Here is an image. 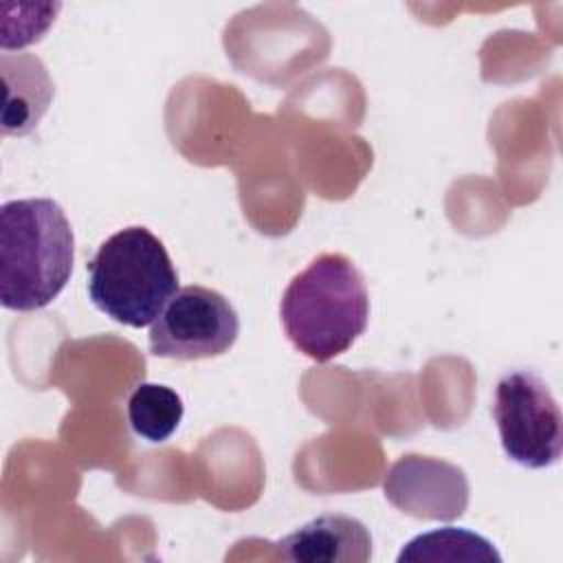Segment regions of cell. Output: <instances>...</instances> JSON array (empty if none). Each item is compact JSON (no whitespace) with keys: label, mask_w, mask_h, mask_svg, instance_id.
<instances>
[{"label":"cell","mask_w":563,"mask_h":563,"mask_svg":"<svg viewBox=\"0 0 563 563\" xmlns=\"http://www.w3.org/2000/svg\"><path fill=\"white\" fill-rule=\"evenodd\" d=\"M0 73L4 84L2 134L24 136L46 114L55 97V84L44 62L33 53H2Z\"/></svg>","instance_id":"ba28073f"},{"label":"cell","mask_w":563,"mask_h":563,"mask_svg":"<svg viewBox=\"0 0 563 563\" xmlns=\"http://www.w3.org/2000/svg\"><path fill=\"white\" fill-rule=\"evenodd\" d=\"M86 271L95 308L130 328L154 323L178 290V273L165 244L145 227L110 235Z\"/></svg>","instance_id":"3957f363"},{"label":"cell","mask_w":563,"mask_h":563,"mask_svg":"<svg viewBox=\"0 0 563 563\" xmlns=\"http://www.w3.org/2000/svg\"><path fill=\"white\" fill-rule=\"evenodd\" d=\"M75 260L73 227L53 198L9 200L0 209V301L31 312L68 284Z\"/></svg>","instance_id":"6da1fadb"},{"label":"cell","mask_w":563,"mask_h":563,"mask_svg":"<svg viewBox=\"0 0 563 563\" xmlns=\"http://www.w3.org/2000/svg\"><path fill=\"white\" fill-rule=\"evenodd\" d=\"M398 563L424 561V563H473V561H501V554L495 550L493 541L486 537L466 530V528H438L431 532H422L407 541L398 552Z\"/></svg>","instance_id":"9c48e42d"},{"label":"cell","mask_w":563,"mask_h":563,"mask_svg":"<svg viewBox=\"0 0 563 563\" xmlns=\"http://www.w3.org/2000/svg\"><path fill=\"white\" fill-rule=\"evenodd\" d=\"M286 561L295 563H367L372 534L363 521L341 512L321 515L275 543Z\"/></svg>","instance_id":"52a82bcc"},{"label":"cell","mask_w":563,"mask_h":563,"mask_svg":"<svg viewBox=\"0 0 563 563\" xmlns=\"http://www.w3.org/2000/svg\"><path fill=\"white\" fill-rule=\"evenodd\" d=\"M183 413V398L161 383H141L128 398V422L132 431L154 444L174 435Z\"/></svg>","instance_id":"30bf717a"},{"label":"cell","mask_w":563,"mask_h":563,"mask_svg":"<svg viewBox=\"0 0 563 563\" xmlns=\"http://www.w3.org/2000/svg\"><path fill=\"white\" fill-rule=\"evenodd\" d=\"M493 418L504 453L526 468H545L563 451V416L545 380L530 369L504 374L495 387Z\"/></svg>","instance_id":"277c9868"},{"label":"cell","mask_w":563,"mask_h":563,"mask_svg":"<svg viewBox=\"0 0 563 563\" xmlns=\"http://www.w3.org/2000/svg\"><path fill=\"white\" fill-rule=\"evenodd\" d=\"M240 334L231 301L205 286L174 292L150 328V352L161 358L198 361L229 352Z\"/></svg>","instance_id":"5b68a950"},{"label":"cell","mask_w":563,"mask_h":563,"mask_svg":"<svg viewBox=\"0 0 563 563\" xmlns=\"http://www.w3.org/2000/svg\"><path fill=\"white\" fill-rule=\"evenodd\" d=\"M279 317L288 341L308 358L325 363L347 352L367 328L365 279L350 257L323 253L290 279Z\"/></svg>","instance_id":"7a4b0ae2"},{"label":"cell","mask_w":563,"mask_h":563,"mask_svg":"<svg viewBox=\"0 0 563 563\" xmlns=\"http://www.w3.org/2000/svg\"><path fill=\"white\" fill-rule=\"evenodd\" d=\"M385 499L416 519L453 521L468 508L466 473L431 455L407 453L398 457L383 477Z\"/></svg>","instance_id":"8992f818"}]
</instances>
